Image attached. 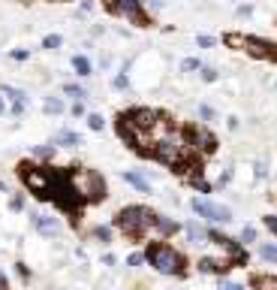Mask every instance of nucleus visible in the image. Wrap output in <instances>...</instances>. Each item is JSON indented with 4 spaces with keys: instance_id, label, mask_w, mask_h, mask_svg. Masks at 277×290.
I'll return each mask as SVG.
<instances>
[{
    "instance_id": "obj_1",
    "label": "nucleus",
    "mask_w": 277,
    "mask_h": 290,
    "mask_svg": "<svg viewBox=\"0 0 277 290\" xmlns=\"http://www.w3.org/2000/svg\"><path fill=\"white\" fill-rule=\"evenodd\" d=\"M66 182H69V188H72L81 200H100V197H103V182H100V176L90 172V169H72V172L66 176Z\"/></svg>"
},
{
    "instance_id": "obj_2",
    "label": "nucleus",
    "mask_w": 277,
    "mask_h": 290,
    "mask_svg": "<svg viewBox=\"0 0 277 290\" xmlns=\"http://www.w3.org/2000/svg\"><path fill=\"white\" fill-rule=\"evenodd\" d=\"M190 142L184 139V136H178V133H169L160 145H157V157L163 160V163H169V166H181L184 160H187V154H190Z\"/></svg>"
},
{
    "instance_id": "obj_3",
    "label": "nucleus",
    "mask_w": 277,
    "mask_h": 290,
    "mask_svg": "<svg viewBox=\"0 0 277 290\" xmlns=\"http://www.w3.org/2000/svg\"><path fill=\"white\" fill-rule=\"evenodd\" d=\"M118 224H121V230H124V233H130V236H139V233H145L151 224H157V218H154V212H151V209L130 206V209H124V212H121Z\"/></svg>"
},
{
    "instance_id": "obj_4",
    "label": "nucleus",
    "mask_w": 277,
    "mask_h": 290,
    "mask_svg": "<svg viewBox=\"0 0 277 290\" xmlns=\"http://www.w3.org/2000/svg\"><path fill=\"white\" fill-rule=\"evenodd\" d=\"M148 260H151V266L157 269V272H163V275H178L181 272V254L178 251H172L169 245H154L151 251H148Z\"/></svg>"
},
{
    "instance_id": "obj_5",
    "label": "nucleus",
    "mask_w": 277,
    "mask_h": 290,
    "mask_svg": "<svg viewBox=\"0 0 277 290\" xmlns=\"http://www.w3.org/2000/svg\"><path fill=\"white\" fill-rule=\"evenodd\" d=\"M24 172V185L36 194V197H51L54 194V185H57V179L48 172V169H33V166H21Z\"/></svg>"
},
{
    "instance_id": "obj_6",
    "label": "nucleus",
    "mask_w": 277,
    "mask_h": 290,
    "mask_svg": "<svg viewBox=\"0 0 277 290\" xmlns=\"http://www.w3.org/2000/svg\"><path fill=\"white\" fill-rule=\"evenodd\" d=\"M106 3H109V9H112L115 15H121V18H127V21H133V24H139V27L151 24L148 15H145L142 0H106Z\"/></svg>"
},
{
    "instance_id": "obj_7",
    "label": "nucleus",
    "mask_w": 277,
    "mask_h": 290,
    "mask_svg": "<svg viewBox=\"0 0 277 290\" xmlns=\"http://www.w3.org/2000/svg\"><path fill=\"white\" fill-rule=\"evenodd\" d=\"M193 212H199L202 218H208V221H214V224H226V221H232V212H229L226 206H220V203H208V200H193Z\"/></svg>"
},
{
    "instance_id": "obj_8",
    "label": "nucleus",
    "mask_w": 277,
    "mask_h": 290,
    "mask_svg": "<svg viewBox=\"0 0 277 290\" xmlns=\"http://www.w3.org/2000/svg\"><path fill=\"white\" fill-rule=\"evenodd\" d=\"M190 145L196 148V151H202V154H208V151H214L217 148V139H214V133L208 130V127H190Z\"/></svg>"
},
{
    "instance_id": "obj_9",
    "label": "nucleus",
    "mask_w": 277,
    "mask_h": 290,
    "mask_svg": "<svg viewBox=\"0 0 277 290\" xmlns=\"http://www.w3.org/2000/svg\"><path fill=\"white\" fill-rule=\"evenodd\" d=\"M229 266H232V257H205V260L199 263L202 272H223V269H229Z\"/></svg>"
},
{
    "instance_id": "obj_10",
    "label": "nucleus",
    "mask_w": 277,
    "mask_h": 290,
    "mask_svg": "<svg viewBox=\"0 0 277 290\" xmlns=\"http://www.w3.org/2000/svg\"><path fill=\"white\" fill-rule=\"evenodd\" d=\"M33 224H36V230H39L42 236H57V233H60V224H57L54 218H39V215H36Z\"/></svg>"
},
{
    "instance_id": "obj_11",
    "label": "nucleus",
    "mask_w": 277,
    "mask_h": 290,
    "mask_svg": "<svg viewBox=\"0 0 277 290\" xmlns=\"http://www.w3.org/2000/svg\"><path fill=\"white\" fill-rule=\"evenodd\" d=\"M54 142H57V145H66V148H75V145H81V136L72 133V130H60V133L54 136Z\"/></svg>"
},
{
    "instance_id": "obj_12",
    "label": "nucleus",
    "mask_w": 277,
    "mask_h": 290,
    "mask_svg": "<svg viewBox=\"0 0 277 290\" xmlns=\"http://www.w3.org/2000/svg\"><path fill=\"white\" fill-rule=\"evenodd\" d=\"M124 179L139 191V194H151V185H148V179H142L139 172H124Z\"/></svg>"
},
{
    "instance_id": "obj_13",
    "label": "nucleus",
    "mask_w": 277,
    "mask_h": 290,
    "mask_svg": "<svg viewBox=\"0 0 277 290\" xmlns=\"http://www.w3.org/2000/svg\"><path fill=\"white\" fill-rule=\"evenodd\" d=\"M253 290H277V275H253Z\"/></svg>"
},
{
    "instance_id": "obj_14",
    "label": "nucleus",
    "mask_w": 277,
    "mask_h": 290,
    "mask_svg": "<svg viewBox=\"0 0 277 290\" xmlns=\"http://www.w3.org/2000/svg\"><path fill=\"white\" fill-rule=\"evenodd\" d=\"M63 94H66V97H72V100H78V103L87 97V91H84L81 85H63Z\"/></svg>"
},
{
    "instance_id": "obj_15",
    "label": "nucleus",
    "mask_w": 277,
    "mask_h": 290,
    "mask_svg": "<svg viewBox=\"0 0 277 290\" xmlns=\"http://www.w3.org/2000/svg\"><path fill=\"white\" fill-rule=\"evenodd\" d=\"M0 94H3V97H9L12 103H24V91H18V88H9V85H0Z\"/></svg>"
},
{
    "instance_id": "obj_16",
    "label": "nucleus",
    "mask_w": 277,
    "mask_h": 290,
    "mask_svg": "<svg viewBox=\"0 0 277 290\" xmlns=\"http://www.w3.org/2000/svg\"><path fill=\"white\" fill-rule=\"evenodd\" d=\"M72 67H75V73H78V76H90V61H87V57H81V54H78V57H72Z\"/></svg>"
},
{
    "instance_id": "obj_17",
    "label": "nucleus",
    "mask_w": 277,
    "mask_h": 290,
    "mask_svg": "<svg viewBox=\"0 0 277 290\" xmlns=\"http://www.w3.org/2000/svg\"><path fill=\"white\" fill-rule=\"evenodd\" d=\"M187 236H190V239H193L196 245H202V242H205V233H202V230H199L196 224H187Z\"/></svg>"
},
{
    "instance_id": "obj_18",
    "label": "nucleus",
    "mask_w": 277,
    "mask_h": 290,
    "mask_svg": "<svg viewBox=\"0 0 277 290\" xmlns=\"http://www.w3.org/2000/svg\"><path fill=\"white\" fill-rule=\"evenodd\" d=\"M193 70H202L199 61H196V57H184V61H181V73H193Z\"/></svg>"
},
{
    "instance_id": "obj_19",
    "label": "nucleus",
    "mask_w": 277,
    "mask_h": 290,
    "mask_svg": "<svg viewBox=\"0 0 277 290\" xmlns=\"http://www.w3.org/2000/svg\"><path fill=\"white\" fill-rule=\"evenodd\" d=\"M45 112H51V115H57V112H63V103L51 97V100H45Z\"/></svg>"
},
{
    "instance_id": "obj_20",
    "label": "nucleus",
    "mask_w": 277,
    "mask_h": 290,
    "mask_svg": "<svg viewBox=\"0 0 277 290\" xmlns=\"http://www.w3.org/2000/svg\"><path fill=\"white\" fill-rule=\"evenodd\" d=\"M87 127H90V130H103V127H106L103 115H87Z\"/></svg>"
},
{
    "instance_id": "obj_21",
    "label": "nucleus",
    "mask_w": 277,
    "mask_h": 290,
    "mask_svg": "<svg viewBox=\"0 0 277 290\" xmlns=\"http://www.w3.org/2000/svg\"><path fill=\"white\" fill-rule=\"evenodd\" d=\"M160 233H175V224L172 221H166V218H157V224H154Z\"/></svg>"
},
{
    "instance_id": "obj_22",
    "label": "nucleus",
    "mask_w": 277,
    "mask_h": 290,
    "mask_svg": "<svg viewBox=\"0 0 277 290\" xmlns=\"http://www.w3.org/2000/svg\"><path fill=\"white\" fill-rule=\"evenodd\" d=\"M259 254H262L265 260H277V248H274V245H262V248H259Z\"/></svg>"
},
{
    "instance_id": "obj_23",
    "label": "nucleus",
    "mask_w": 277,
    "mask_h": 290,
    "mask_svg": "<svg viewBox=\"0 0 277 290\" xmlns=\"http://www.w3.org/2000/svg\"><path fill=\"white\" fill-rule=\"evenodd\" d=\"M57 45H60V36L57 33H51V36L42 39V48H57Z\"/></svg>"
},
{
    "instance_id": "obj_24",
    "label": "nucleus",
    "mask_w": 277,
    "mask_h": 290,
    "mask_svg": "<svg viewBox=\"0 0 277 290\" xmlns=\"http://www.w3.org/2000/svg\"><path fill=\"white\" fill-rule=\"evenodd\" d=\"M202 79H205V82H214V79H217V70H214V67H202Z\"/></svg>"
},
{
    "instance_id": "obj_25",
    "label": "nucleus",
    "mask_w": 277,
    "mask_h": 290,
    "mask_svg": "<svg viewBox=\"0 0 277 290\" xmlns=\"http://www.w3.org/2000/svg\"><path fill=\"white\" fill-rule=\"evenodd\" d=\"M196 42H199L202 48H211V45H214V36H208V33H202V36H199Z\"/></svg>"
},
{
    "instance_id": "obj_26",
    "label": "nucleus",
    "mask_w": 277,
    "mask_h": 290,
    "mask_svg": "<svg viewBox=\"0 0 277 290\" xmlns=\"http://www.w3.org/2000/svg\"><path fill=\"white\" fill-rule=\"evenodd\" d=\"M199 115H202L205 121H214V109H211V106H199Z\"/></svg>"
},
{
    "instance_id": "obj_27",
    "label": "nucleus",
    "mask_w": 277,
    "mask_h": 290,
    "mask_svg": "<svg viewBox=\"0 0 277 290\" xmlns=\"http://www.w3.org/2000/svg\"><path fill=\"white\" fill-rule=\"evenodd\" d=\"M51 151H54V148H48V145H39V148H33V154H36V157H51Z\"/></svg>"
},
{
    "instance_id": "obj_28",
    "label": "nucleus",
    "mask_w": 277,
    "mask_h": 290,
    "mask_svg": "<svg viewBox=\"0 0 277 290\" xmlns=\"http://www.w3.org/2000/svg\"><path fill=\"white\" fill-rule=\"evenodd\" d=\"M9 57L12 61H27V51L24 48H15V51H9Z\"/></svg>"
},
{
    "instance_id": "obj_29",
    "label": "nucleus",
    "mask_w": 277,
    "mask_h": 290,
    "mask_svg": "<svg viewBox=\"0 0 277 290\" xmlns=\"http://www.w3.org/2000/svg\"><path fill=\"white\" fill-rule=\"evenodd\" d=\"M241 239H244V242H253V239H256V230H253V227H247V230L241 233Z\"/></svg>"
},
{
    "instance_id": "obj_30",
    "label": "nucleus",
    "mask_w": 277,
    "mask_h": 290,
    "mask_svg": "<svg viewBox=\"0 0 277 290\" xmlns=\"http://www.w3.org/2000/svg\"><path fill=\"white\" fill-rule=\"evenodd\" d=\"M145 263V254H130V266H142Z\"/></svg>"
},
{
    "instance_id": "obj_31",
    "label": "nucleus",
    "mask_w": 277,
    "mask_h": 290,
    "mask_svg": "<svg viewBox=\"0 0 277 290\" xmlns=\"http://www.w3.org/2000/svg\"><path fill=\"white\" fill-rule=\"evenodd\" d=\"M94 233H97V239H103V242H109V230H106V227H97Z\"/></svg>"
},
{
    "instance_id": "obj_32",
    "label": "nucleus",
    "mask_w": 277,
    "mask_h": 290,
    "mask_svg": "<svg viewBox=\"0 0 277 290\" xmlns=\"http://www.w3.org/2000/svg\"><path fill=\"white\" fill-rule=\"evenodd\" d=\"M220 290H244V287H241V284H232V281H223Z\"/></svg>"
},
{
    "instance_id": "obj_33",
    "label": "nucleus",
    "mask_w": 277,
    "mask_h": 290,
    "mask_svg": "<svg viewBox=\"0 0 277 290\" xmlns=\"http://www.w3.org/2000/svg\"><path fill=\"white\" fill-rule=\"evenodd\" d=\"M115 88H127V76H115Z\"/></svg>"
},
{
    "instance_id": "obj_34",
    "label": "nucleus",
    "mask_w": 277,
    "mask_h": 290,
    "mask_svg": "<svg viewBox=\"0 0 277 290\" xmlns=\"http://www.w3.org/2000/svg\"><path fill=\"white\" fill-rule=\"evenodd\" d=\"M265 224H268V230H271V233H277V218H265Z\"/></svg>"
},
{
    "instance_id": "obj_35",
    "label": "nucleus",
    "mask_w": 277,
    "mask_h": 290,
    "mask_svg": "<svg viewBox=\"0 0 277 290\" xmlns=\"http://www.w3.org/2000/svg\"><path fill=\"white\" fill-rule=\"evenodd\" d=\"M0 290H6V278L3 275H0Z\"/></svg>"
},
{
    "instance_id": "obj_36",
    "label": "nucleus",
    "mask_w": 277,
    "mask_h": 290,
    "mask_svg": "<svg viewBox=\"0 0 277 290\" xmlns=\"http://www.w3.org/2000/svg\"><path fill=\"white\" fill-rule=\"evenodd\" d=\"M0 112H6V103H3V100H0Z\"/></svg>"
}]
</instances>
